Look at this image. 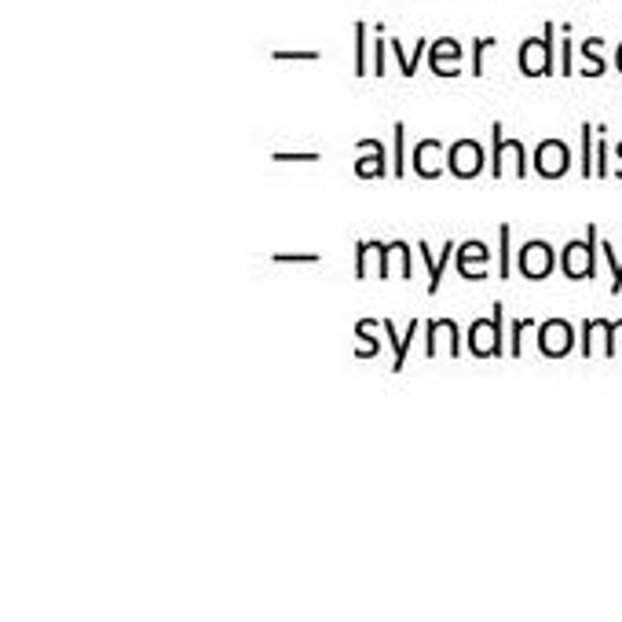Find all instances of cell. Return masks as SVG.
I'll list each match as a JSON object with an SVG mask.
<instances>
[{"label":"cell","instance_id":"cell-1","mask_svg":"<svg viewBox=\"0 0 622 622\" xmlns=\"http://www.w3.org/2000/svg\"><path fill=\"white\" fill-rule=\"evenodd\" d=\"M520 74L524 77H549L557 74V22L542 26V37H527L516 52Z\"/></svg>","mask_w":622,"mask_h":622},{"label":"cell","instance_id":"cell-2","mask_svg":"<svg viewBox=\"0 0 622 622\" xmlns=\"http://www.w3.org/2000/svg\"><path fill=\"white\" fill-rule=\"evenodd\" d=\"M597 253H601V235L597 224L586 227V238H571L568 246L560 249V271L568 282H586L597 275Z\"/></svg>","mask_w":622,"mask_h":622},{"label":"cell","instance_id":"cell-3","mask_svg":"<svg viewBox=\"0 0 622 622\" xmlns=\"http://www.w3.org/2000/svg\"><path fill=\"white\" fill-rule=\"evenodd\" d=\"M469 337V352L476 359H505V301H494L491 319H476L465 330Z\"/></svg>","mask_w":622,"mask_h":622},{"label":"cell","instance_id":"cell-4","mask_svg":"<svg viewBox=\"0 0 622 622\" xmlns=\"http://www.w3.org/2000/svg\"><path fill=\"white\" fill-rule=\"evenodd\" d=\"M535 341H538V355H546V359H568L575 352V344H579V330L568 319H546L535 326Z\"/></svg>","mask_w":622,"mask_h":622},{"label":"cell","instance_id":"cell-5","mask_svg":"<svg viewBox=\"0 0 622 622\" xmlns=\"http://www.w3.org/2000/svg\"><path fill=\"white\" fill-rule=\"evenodd\" d=\"M557 264H560V257L553 253V246H549L546 238H531V242H524L520 253H516V271L531 282H546Z\"/></svg>","mask_w":622,"mask_h":622},{"label":"cell","instance_id":"cell-6","mask_svg":"<svg viewBox=\"0 0 622 622\" xmlns=\"http://www.w3.org/2000/svg\"><path fill=\"white\" fill-rule=\"evenodd\" d=\"M447 172L454 180H476L483 172V143L480 140H454L447 147Z\"/></svg>","mask_w":622,"mask_h":622},{"label":"cell","instance_id":"cell-7","mask_svg":"<svg viewBox=\"0 0 622 622\" xmlns=\"http://www.w3.org/2000/svg\"><path fill=\"white\" fill-rule=\"evenodd\" d=\"M571 169V147L564 140H542L535 147V172L542 180H560Z\"/></svg>","mask_w":622,"mask_h":622},{"label":"cell","instance_id":"cell-8","mask_svg":"<svg viewBox=\"0 0 622 622\" xmlns=\"http://www.w3.org/2000/svg\"><path fill=\"white\" fill-rule=\"evenodd\" d=\"M454 264H458V275L465 282H480L487 279V264H491V246L480 242V238H465L458 253H454Z\"/></svg>","mask_w":622,"mask_h":622},{"label":"cell","instance_id":"cell-9","mask_svg":"<svg viewBox=\"0 0 622 622\" xmlns=\"http://www.w3.org/2000/svg\"><path fill=\"white\" fill-rule=\"evenodd\" d=\"M462 41H454V37H436L429 44V70L436 77H458L462 74Z\"/></svg>","mask_w":622,"mask_h":622},{"label":"cell","instance_id":"cell-10","mask_svg":"<svg viewBox=\"0 0 622 622\" xmlns=\"http://www.w3.org/2000/svg\"><path fill=\"white\" fill-rule=\"evenodd\" d=\"M410 165H414V172H418L421 180H440L443 172H447V147L440 140H421L414 147Z\"/></svg>","mask_w":622,"mask_h":622},{"label":"cell","instance_id":"cell-11","mask_svg":"<svg viewBox=\"0 0 622 622\" xmlns=\"http://www.w3.org/2000/svg\"><path fill=\"white\" fill-rule=\"evenodd\" d=\"M440 333H447V341H451V359H458V355H462V326L454 319L425 322V355H429V359L440 355Z\"/></svg>","mask_w":622,"mask_h":622},{"label":"cell","instance_id":"cell-12","mask_svg":"<svg viewBox=\"0 0 622 622\" xmlns=\"http://www.w3.org/2000/svg\"><path fill=\"white\" fill-rule=\"evenodd\" d=\"M454 253H458V249H454V238H451V242H443L440 253H432L425 238H421V242H418V257L425 260V271H429V297H436V293H440V286H443V271H447V264H451V260H454Z\"/></svg>","mask_w":622,"mask_h":622},{"label":"cell","instance_id":"cell-13","mask_svg":"<svg viewBox=\"0 0 622 622\" xmlns=\"http://www.w3.org/2000/svg\"><path fill=\"white\" fill-rule=\"evenodd\" d=\"M388 48L396 52L399 74H403V77H414V74H418V63H421V59H429V44H425V37H421V41L414 44L410 52L403 48V41H392V37H388Z\"/></svg>","mask_w":622,"mask_h":622},{"label":"cell","instance_id":"cell-14","mask_svg":"<svg viewBox=\"0 0 622 622\" xmlns=\"http://www.w3.org/2000/svg\"><path fill=\"white\" fill-rule=\"evenodd\" d=\"M505 125L502 121H491V158H487V169H491V180H502L505 172V154H509V140H505Z\"/></svg>","mask_w":622,"mask_h":622},{"label":"cell","instance_id":"cell-15","mask_svg":"<svg viewBox=\"0 0 622 622\" xmlns=\"http://www.w3.org/2000/svg\"><path fill=\"white\" fill-rule=\"evenodd\" d=\"M604 41L601 37H586L582 41V59H586V70H579L582 77H604L608 74V63H604Z\"/></svg>","mask_w":622,"mask_h":622},{"label":"cell","instance_id":"cell-16","mask_svg":"<svg viewBox=\"0 0 622 622\" xmlns=\"http://www.w3.org/2000/svg\"><path fill=\"white\" fill-rule=\"evenodd\" d=\"M370 326H381V319H359L352 326L355 341H359V348H355V359H374V355L381 352V341H377L374 333H370Z\"/></svg>","mask_w":622,"mask_h":622},{"label":"cell","instance_id":"cell-17","mask_svg":"<svg viewBox=\"0 0 622 622\" xmlns=\"http://www.w3.org/2000/svg\"><path fill=\"white\" fill-rule=\"evenodd\" d=\"M593 136H597V125H590V121H582V158H579V172L590 180V176H597V143H593Z\"/></svg>","mask_w":622,"mask_h":622},{"label":"cell","instance_id":"cell-18","mask_svg":"<svg viewBox=\"0 0 622 622\" xmlns=\"http://www.w3.org/2000/svg\"><path fill=\"white\" fill-rule=\"evenodd\" d=\"M498 279H513V227L509 224L498 227Z\"/></svg>","mask_w":622,"mask_h":622},{"label":"cell","instance_id":"cell-19","mask_svg":"<svg viewBox=\"0 0 622 622\" xmlns=\"http://www.w3.org/2000/svg\"><path fill=\"white\" fill-rule=\"evenodd\" d=\"M604 333V359H619L622 352V319H601Z\"/></svg>","mask_w":622,"mask_h":622},{"label":"cell","instance_id":"cell-20","mask_svg":"<svg viewBox=\"0 0 622 622\" xmlns=\"http://www.w3.org/2000/svg\"><path fill=\"white\" fill-rule=\"evenodd\" d=\"M355 176L359 180H381V176H388V158H381V154H370V158H355Z\"/></svg>","mask_w":622,"mask_h":622},{"label":"cell","instance_id":"cell-21","mask_svg":"<svg viewBox=\"0 0 622 622\" xmlns=\"http://www.w3.org/2000/svg\"><path fill=\"white\" fill-rule=\"evenodd\" d=\"M418 326H421L418 319L407 322V330H403V341H399V348L392 352V374H403V366H407V352H410V344H414V333H418Z\"/></svg>","mask_w":622,"mask_h":622},{"label":"cell","instance_id":"cell-22","mask_svg":"<svg viewBox=\"0 0 622 622\" xmlns=\"http://www.w3.org/2000/svg\"><path fill=\"white\" fill-rule=\"evenodd\" d=\"M538 322L527 319V315H520V319H513V330H509V355L513 359H520L524 355V330H535Z\"/></svg>","mask_w":622,"mask_h":622},{"label":"cell","instance_id":"cell-23","mask_svg":"<svg viewBox=\"0 0 622 622\" xmlns=\"http://www.w3.org/2000/svg\"><path fill=\"white\" fill-rule=\"evenodd\" d=\"M271 59L275 63H319L322 52H315V48H308V52H301V48H275Z\"/></svg>","mask_w":622,"mask_h":622},{"label":"cell","instance_id":"cell-24","mask_svg":"<svg viewBox=\"0 0 622 622\" xmlns=\"http://www.w3.org/2000/svg\"><path fill=\"white\" fill-rule=\"evenodd\" d=\"M392 260L399 264V279H403V282L414 279V260H410V246L403 242V238H396V242H392Z\"/></svg>","mask_w":622,"mask_h":622},{"label":"cell","instance_id":"cell-25","mask_svg":"<svg viewBox=\"0 0 622 622\" xmlns=\"http://www.w3.org/2000/svg\"><path fill=\"white\" fill-rule=\"evenodd\" d=\"M601 257L608 260V268H612V297L622 293V257L615 253L612 242H601Z\"/></svg>","mask_w":622,"mask_h":622},{"label":"cell","instance_id":"cell-26","mask_svg":"<svg viewBox=\"0 0 622 622\" xmlns=\"http://www.w3.org/2000/svg\"><path fill=\"white\" fill-rule=\"evenodd\" d=\"M355 77L366 81V22H355Z\"/></svg>","mask_w":622,"mask_h":622},{"label":"cell","instance_id":"cell-27","mask_svg":"<svg viewBox=\"0 0 622 622\" xmlns=\"http://www.w3.org/2000/svg\"><path fill=\"white\" fill-rule=\"evenodd\" d=\"M370 242H374L377 253V279H392V242H377V238H370Z\"/></svg>","mask_w":622,"mask_h":622},{"label":"cell","instance_id":"cell-28","mask_svg":"<svg viewBox=\"0 0 622 622\" xmlns=\"http://www.w3.org/2000/svg\"><path fill=\"white\" fill-rule=\"evenodd\" d=\"M388 52H392V48H388L385 26H377V44H374V70H370V74H374V77H385V74H388V70H385V59H388Z\"/></svg>","mask_w":622,"mask_h":622},{"label":"cell","instance_id":"cell-29","mask_svg":"<svg viewBox=\"0 0 622 622\" xmlns=\"http://www.w3.org/2000/svg\"><path fill=\"white\" fill-rule=\"evenodd\" d=\"M604 125L601 129H597V136H601V140H597V180H604V176H612V151H608V140H604Z\"/></svg>","mask_w":622,"mask_h":622},{"label":"cell","instance_id":"cell-30","mask_svg":"<svg viewBox=\"0 0 622 622\" xmlns=\"http://www.w3.org/2000/svg\"><path fill=\"white\" fill-rule=\"evenodd\" d=\"M494 37H476V41H472V66H469V74L472 77H483V52H487V48H494Z\"/></svg>","mask_w":622,"mask_h":622},{"label":"cell","instance_id":"cell-31","mask_svg":"<svg viewBox=\"0 0 622 622\" xmlns=\"http://www.w3.org/2000/svg\"><path fill=\"white\" fill-rule=\"evenodd\" d=\"M392 129H396V180L399 176H403V172H407V147H403V140H407V125H403V121H396V125H392Z\"/></svg>","mask_w":622,"mask_h":622},{"label":"cell","instance_id":"cell-32","mask_svg":"<svg viewBox=\"0 0 622 622\" xmlns=\"http://www.w3.org/2000/svg\"><path fill=\"white\" fill-rule=\"evenodd\" d=\"M509 154H513V165H516V180H524L531 165H527V147L524 140H509Z\"/></svg>","mask_w":622,"mask_h":622},{"label":"cell","instance_id":"cell-33","mask_svg":"<svg viewBox=\"0 0 622 622\" xmlns=\"http://www.w3.org/2000/svg\"><path fill=\"white\" fill-rule=\"evenodd\" d=\"M271 161L275 165H290V161H322V154H315V151H275L271 154Z\"/></svg>","mask_w":622,"mask_h":622},{"label":"cell","instance_id":"cell-34","mask_svg":"<svg viewBox=\"0 0 622 622\" xmlns=\"http://www.w3.org/2000/svg\"><path fill=\"white\" fill-rule=\"evenodd\" d=\"M370 253H374V246H370L366 238H359V242H355V279L359 282L366 279V257H370Z\"/></svg>","mask_w":622,"mask_h":622},{"label":"cell","instance_id":"cell-35","mask_svg":"<svg viewBox=\"0 0 622 622\" xmlns=\"http://www.w3.org/2000/svg\"><path fill=\"white\" fill-rule=\"evenodd\" d=\"M575 52H571V33H564V41H560V74L571 77L575 74Z\"/></svg>","mask_w":622,"mask_h":622},{"label":"cell","instance_id":"cell-36","mask_svg":"<svg viewBox=\"0 0 622 622\" xmlns=\"http://www.w3.org/2000/svg\"><path fill=\"white\" fill-rule=\"evenodd\" d=\"M275 264H319V253H275Z\"/></svg>","mask_w":622,"mask_h":622},{"label":"cell","instance_id":"cell-37","mask_svg":"<svg viewBox=\"0 0 622 622\" xmlns=\"http://www.w3.org/2000/svg\"><path fill=\"white\" fill-rule=\"evenodd\" d=\"M355 151L359 154H381V158H388L385 143L381 140H355Z\"/></svg>","mask_w":622,"mask_h":622},{"label":"cell","instance_id":"cell-38","mask_svg":"<svg viewBox=\"0 0 622 622\" xmlns=\"http://www.w3.org/2000/svg\"><path fill=\"white\" fill-rule=\"evenodd\" d=\"M615 158H619V169H615V176H619V180H622V143H619V147H615Z\"/></svg>","mask_w":622,"mask_h":622},{"label":"cell","instance_id":"cell-39","mask_svg":"<svg viewBox=\"0 0 622 622\" xmlns=\"http://www.w3.org/2000/svg\"><path fill=\"white\" fill-rule=\"evenodd\" d=\"M615 66H619V74H622V44H619V52H615Z\"/></svg>","mask_w":622,"mask_h":622}]
</instances>
